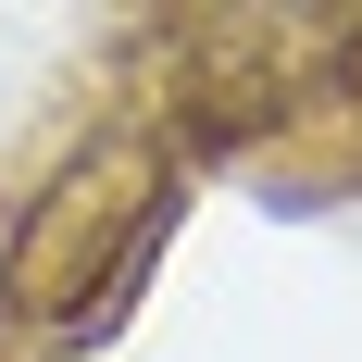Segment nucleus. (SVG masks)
<instances>
[{
    "instance_id": "obj_1",
    "label": "nucleus",
    "mask_w": 362,
    "mask_h": 362,
    "mask_svg": "<svg viewBox=\"0 0 362 362\" xmlns=\"http://www.w3.org/2000/svg\"><path fill=\"white\" fill-rule=\"evenodd\" d=\"M163 213H175V150L163 138H88L63 175L13 213L0 313H13V325H50V337L100 325L112 300H125V275L150 262Z\"/></svg>"
},
{
    "instance_id": "obj_2",
    "label": "nucleus",
    "mask_w": 362,
    "mask_h": 362,
    "mask_svg": "<svg viewBox=\"0 0 362 362\" xmlns=\"http://www.w3.org/2000/svg\"><path fill=\"white\" fill-rule=\"evenodd\" d=\"M175 100L225 138H275L362 75V0H175Z\"/></svg>"
}]
</instances>
